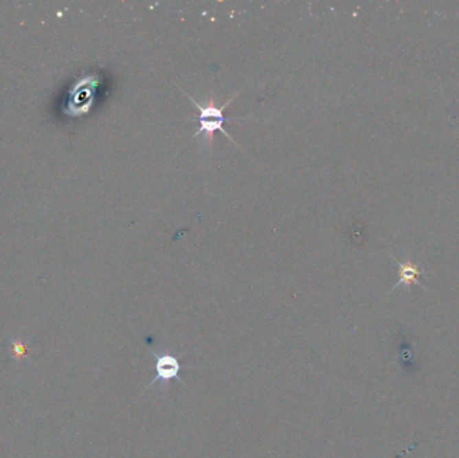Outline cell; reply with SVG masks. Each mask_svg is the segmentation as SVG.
<instances>
[{
    "instance_id": "obj_1",
    "label": "cell",
    "mask_w": 459,
    "mask_h": 458,
    "mask_svg": "<svg viewBox=\"0 0 459 458\" xmlns=\"http://www.w3.org/2000/svg\"><path fill=\"white\" fill-rule=\"evenodd\" d=\"M238 94H239V93H236L232 98H230L229 101H226L225 105H222V107H216V105L214 104L212 100H210V101H207V102H204V104H201V102H198L194 97H191V96L187 94L188 100L197 107V111H198V113H199V117H198V121H199V129L195 132V135H194L192 138H197V136H199V135H204V140H205V142H210V144H212V142H214V133H215L216 131H221L222 133H225V135L227 136V139H230L231 143L238 145V144L235 143V140L232 139V136L230 135L229 132H227L226 129H223V122H225V116H223V112H225V109L229 107L230 102H231L232 100H235V97H236ZM238 146H239V145H238Z\"/></svg>"
},
{
    "instance_id": "obj_3",
    "label": "cell",
    "mask_w": 459,
    "mask_h": 458,
    "mask_svg": "<svg viewBox=\"0 0 459 458\" xmlns=\"http://www.w3.org/2000/svg\"><path fill=\"white\" fill-rule=\"evenodd\" d=\"M399 266H401V280H399V283H398L396 287H399L402 284L410 285L412 283H418L416 279L422 274V272L416 266L411 265L410 262L399 263Z\"/></svg>"
},
{
    "instance_id": "obj_2",
    "label": "cell",
    "mask_w": 459,
    "mask_h": 458,
    "mask_svg": "<svg viewBox=\"0 0 459 458\" xmlns=\"http://www.w3.org/2000/svg\"><path fill=\"white\" fill-rule=\"evenodd\" d=\"M149 352L155 356V370H156V376L145 386V390L149 389L152 384L164 380V382H170L176 379L177 382H180L183 386H187L183 379L180 378V362L179 359L183 356V352L179 353L177 356H172V355H157L155 353L152 349H149Z\"/></svg>"
}]
</instances>
